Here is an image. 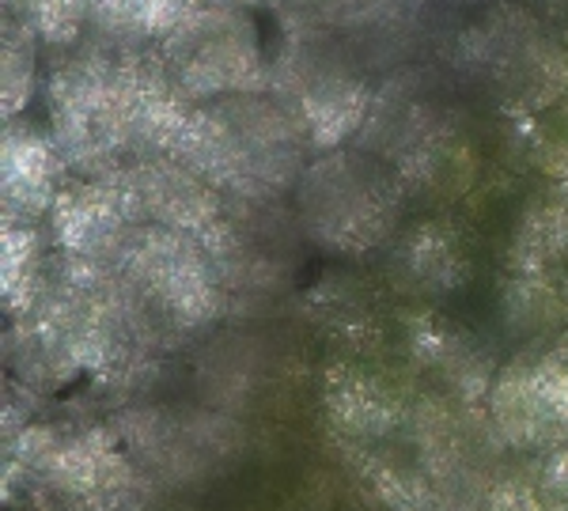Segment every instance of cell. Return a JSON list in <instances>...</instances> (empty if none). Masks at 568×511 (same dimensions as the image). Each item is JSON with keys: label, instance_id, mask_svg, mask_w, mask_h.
Masks as SVG:
<instances>
[{"label": "cell", "instance_id": "obj_9", "mask_svg": "<svg viewBox=\"0 0 568 511\" xmlns=\"http://www.w3.org/2000/svg\"><path fill=\"white\" fill-rule=\"evenodd\" d=\"M31 266H34V251H31V235L8 227L4 232V299L12 304L16 288H31Z\"/></svg>", "mask_w": 568, "mask_h": 511}, {"label": "cell", "instance_id": "obj_11", "mask_svg": "<svg viewBox=\"0 0 568 511\" xmlns=\"http://www.w3.org/2000/svg\"><path fill=\"white\" fill-rule=\"evenodd\" d=\"M549 481H554L557 492H568V447L557 454V462L549 467Z\"/></svg>", "mask_w": 568, "mask_h": 511}, {"label": "cell", "instance_id": "obj_1", "mask_svg": "<svg viewBox=\"0 0 568 511\" xmlns=\"http://www.w3.org/2000/svg\"><path fill=\"white\" fill-rule=\"evenodd\" d=\"M168 65L186 99L246 95L262 88V58L251 27L227 8H190L168 34Z\"/></svg>", "mask_w": 568, "mask_h": 511}, {"label": "cell", "instance_id": "obj_12", "mask_svg": "<svg viewBox=\"0 0 568 511\" xmlns=\"http://www.w3.org/2000/svg\"><path fill=\"white\" fill-rule=\"evenodd\" d=\"M194 8H227V12H240V4L246 0H190Z\"/></svg>", "mask_w": 568, "mask_h": 511}, {"label": "cell", "instance_id": "obj_6", "mask_svg": "<svg viewBox=\"0 0 568 511\" xmlns=\"http://www.w3.org/2000/svg\"><path fill=\"white\" fill-rule=\"evenodd\" d=\"M20 12V23L31 27L42 42L72 45L80 39L88 4L84 0H8Z\"/></svg>", "mask_w": 568, "mask_h": 511}, {"label": "cell", "instance_id": "obj_4", "mask_svg": "<svg viewBox=\"0 0 568 511\" xmlns=\"http://www.w3.org/2000/svg\"><path fill=\"white\" fill-rule=\"evenodd\" d=\"M364 117V91L353 80H318L304 95V122L315 144L345 141Z\"/></svg>", "mask_w": 568, "mask_h": 511}, {"label": "cell", "instance_id": "obj_7", "mask_svg": "<svg viewBox=\"0 0 568 511\" xmlns=\"http://www.w3.org/2000/svg\"><path fill=\"white\" fill-rule=\"evenodd\" d=\"M34 39L39 34L27 23L16 27V20H8L4 31V117H16L31 99L34 84Z\"/></svg>", "mask_w": 568, "mask_h": 511}, {"label": "cell", "instance_id": "obj_5", "mask_svg": "<svg viewBox=\"0 0 568 511\" xmlns=\"http://www.w3.org/2000/svg\"><path fill=\"white\" fill-rule=\"evenodd\" d=\"M329 413L349 432H383L394 421L390 401L364 376H345L329 382Z\"/></svg>", "mask_w": 568, "mask_h": 511}, {"label": "cell", "instance_id": "obj_3", "mask_svg": "<svg viewBox=\"0 0 568 511\" xmlns=\"http://www.w3.org/2000/svg\"><path fill=\"white\" fill-rule=\"evenodd\" d=\"M4 197H8V208L20 205V213H27V216L53 208V149H50V141L8 125L4 130Z\"/></svg>", "mask_w": 568, "mask_h": 511}, {"label": "cell", "instance_id": "obj_13", "mask_svg": "<svg viewBox=\"0 0 568 511\" xmlns=\"http://www.w3.org/2000/svg\"><path fill=\"white\" fill-rule=\"evenodd\" d=\"M349 4H364V0H349Z\"/></svg>", "mask_w": 568, "mask_h": 511}, {"label": "cell", "instance_id": "obj_8", "mask_svg": "<svg viewBox=\"0 0 568 511\" xmlns=\"http://www.w3.org/2000/svg\"><path fill=\"white\" fill-rule=\"evenodd\" d=\"M568 239V213L561 208H538L530 213V221L524 224V235H519V254H527V266H542V262L554 258L557 251Z\"/></svg>", "mask_w": 568, "mask_h": 511}, {"label": "cell", "instance_id": "obj_2", "mask_svg": "<svg viewBox=\"0 0 568 511\" xmlns=\"http://www.w3.org/2000/svg\"><path fill=\"white\" fill-rule=\"evenodd\" d=\"M53 235L69 254H88L103 251L114 239V232L122 227V197L110 186H80L69 194L53 197Z\"/></svg>", "mask_w": 568, "mask_h": 511}, {"label": "cell", "instance_id": "obj_10", "mask_svg": "<svg viewBox=\"0 0 568 511\" xmlns=\"http://www.w3.org/2000/svg\"><path fill=\"white\" fill-rule=\"evenodd\" d=\"M493 511H546V508L524 489H500L497 500H493Z\"/></svg>", "mask_w": 568, "mask_h": 511}]
</instances>
